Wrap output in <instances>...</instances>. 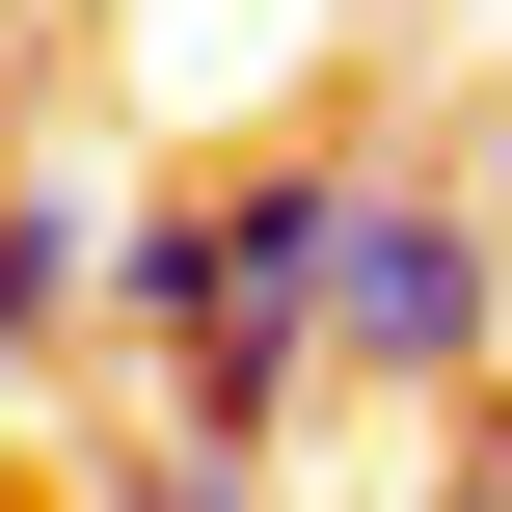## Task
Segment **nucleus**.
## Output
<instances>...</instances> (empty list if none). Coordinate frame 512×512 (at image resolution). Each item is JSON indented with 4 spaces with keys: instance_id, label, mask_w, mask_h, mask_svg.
I'll return each mask as SVG.
<instances>
[{
    "instance_id": "f03ea898",
    "label": "nucleus",
    "mask_w": 512,
    "mask_h": 512,
    "mask_svg": "<svg viewBox=\"0 0 512 512\" xmlns=\"http://www.w3.org/2000/svg\"><path fill=\"white\" fill-rule=\"evenodd\" d=\"M486 351H512V243H486V189L351 162V243H324V378H486Z\"/></svg>"
},
{
    "instance_id": "423d86ee",
    "label": "nucleus",
    "mask_w": 512,
    "mask_h": 512,
    "mask_svg": "<svg viewBox=\"0 0 512 512\" xmlns=\"http://www.w3.org/2000/svg\"><path fill=\"white\" fill-rule=\"evenodd\" d=\"M0 27H27V0H0Z\"/></svg>"
},
{
    "instance_id": "39448f33",
    "label": "nucleus",
    "mask_w": 512,
    "mask_h": 512,
    "mask_svg": "<svg viewBox=\"0 0 512 512\" xmlns=\"http://www.w3.org/2000/svg\"><path fill=\"white\" fill-rule=\"evenodd\" d=\"M459 512H512V405H486V432H459Z\"/></svg>"
},
{
    "instance_id": "7ed1b4c3",
    "label": "nucleus",
    "mask_w": 512,
    "mask_h": 512,
    "mask_svg": "<svg viewBox=\"0 0 512 512\" xmlns=\"http://www.w3.org/2000/svg\"><path fill=\"white\" fill-rule=\"evenodd\" d=\"M54 324H108V189L0 162V351H54Z\"/></svg>"
},
{
    "instance_id": "f257e3e1",
    "label": "nucleus",
    "mask_w": 512,
    "mask_h": 512,
    "mask_svg": "<svg viewBox=\"0 0 512 512\" xmlns=\"http://www.w3.org/2000/svg\"><path fill=\"white\" fill-rule=\"evenodd\" d=\"M324 243H351V135H270V162H189L108 216V324L162 351V432L216 486H270V405L324 378Z\"/></svg>"
},
{
    "instance_id": "20e7f679",
    "label": "nucleus",
    "mask_w": 512,
    "mask_h": 512,
    "mask_svg": "<svg viewBox=\"0 0 512 512\" xmlns=\"http://www.w3.org/2000/svg\"><path fill=\"white\" fill-rule=\"evenodd\" d=\"M81 512H243V486H216L189 432H108V459H81Z\"/></svg>"
}]
</instances>
